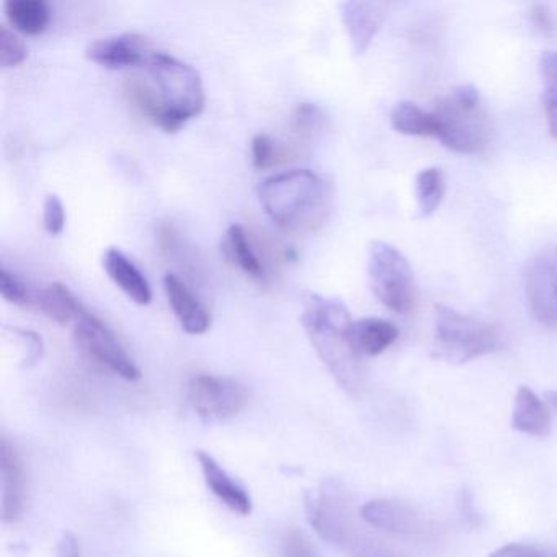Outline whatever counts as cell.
Here are the masks:
<instances>
[{"label": "cell", "instance_id": "6da1fadb", "mask_svg": "<svg viewBox=\"0 0 557 557\" xmlns=\"http://www.w3.org/2000/svg\"><path fill=\"white\" fill-rule=\"evenodd\" d=\"M350 312L341 299L325 298L318 293L302 295L301 324L335 383L351 397L364 389L363 358L350 342Z\"/></svg>", "mask_w": 557, "mask_h": 557}, {"label": "cell", "instance_id": "7a4b0ae2", "mask_svg": "<svg viewBox=\"0 0 557 557\" xmlns=\"http://www.w3.org/2000/svg\"><path fill=\"white\" fill-rule=\"evenodd\" d=\"M267 216L289 233H315L331 220L334 185L325 175L308 169L280 172L259 187Z\"/></svg>", "mask_w": 557, "mask_h": 557}, {"label": "cell", "instance_id": "3957f363", "mask_svg": "<svg viewBox=\"0 0 557 557\" xmlns=\"http://www.w3.org/2000/svg\"><path fill=\"white\" fill-rule=\"evenodd\" d=\"M149 84L156 110L151 122L165 133H177L205 109V86L200 73L172 54L156 51L148 63Z\"/></svg>", "mask_w": 557, "mask_h": 557}, {"label": "cell", "instance_id": "277c9868", "mask_svg": "<svg viewBox=\"0 0 557 557\" xmlns=\"http://www.w3.org/2000/svg\"><path fill=\"white\" fill-rule=\"evenodd\" d=\"M436 139L456 154H481L491 145V120L474 86L458 87L432 110Z\"/></svg>", "mask_w": 557, "mask_h": 557}, {"label": "cell", "instance_id": "5b68a950", "mask_svg": "<svg viewBox=\"0 0 557 557\" xmlns=\"http://www.w3.org/2000/svg\"><path fill=\"white\" fill-rule=\"evenodd\" d=\"M500 334L494 325L453 308L436 306L432 354L453 364L468 363L497 350Z\"/></svg>", "mask_w": 557, "mask_h": 557}, {"label": "cell", "instance_id": "8992f818", "mask_svg": "<svg viewBox=\"0 0 557 557\" xmlns=\"http://www.w3.org/2000/svg\"><path fill=\"white\" fill-rule=\"evenodd\" d=\"M368 276L381 305L397 314L413 311L417 302L416 280L409 260L399 249L383 240L371 243Z\"/></svg>", "mask_w": 557, "mask_h": 557}, {"label": "cell", "instance_id": "52a82bcc", "mask_svg": "<svg viewBox=\"0 0 557 557\" xmlns=\"http://www.w3.org/2000/svg\"><path fill=\"white\" fill-rule=\"evenodd\" d=\"M306 511L319 536L335 546H347L355 534L354 498L344 482L325 479L318 494H306Z\"/></svg>", "mask_w": 557, "mask_h": 557}, {"label": "cell", "instance_id": "ba28073f", "mask_svg": "<svg viewBox=\"0 0 557 557\" xmlns=\"http://www.w3.org/2000/svg\"><path fill=\"white\" fill-rule=\"evenodd\" d=\"M249 394L231 377L197 374L188 383V403L207 423H221L236 417L247 406Z\"/></svg>", "mask_w": 557, "mask_h": 557}, {"label": "cell", "instance_id": "9c48e42d", "mask_svg": "<svg viewBox=\"0 0 557 557\" xmlns=\"http://www.w3.org/2000/svg\"><path fill=\"white\" fill-rule=\"evenodd\" d=\"M74 337L87 355L123 380L138 381L141 377V370L129 357L119 337L110 331L109 325L103 324V321L87 309L77 318Z\"/></svg>", "mask_w": 557, "mask_h": 557}, {"label": "cell", "instance_id": "30bf717a", "mask_svg": "<svg viewBox=\"0 0 557 557\" xmlns=\"http://www.w3.org/2000/svg\"><path fill=\"white\" fill-rule=\"evenodd\" d=\"M524 296L540 324L557 327V247L543 250L528 263Z\"/></svg>", "mask_w": 557, "mask_h": 557}, {"label": "cell", "instance_id": "8fae6325", "mask_svg": "<svg viewBox=\"0 0 557 557\" xmlns=\"http://www.w3.org/2000/svg\"><path fill=\"white\" fill-rule=\"evenodd\" d=\"M151 41L138 34L100 38L87 47L86 58L107 70L143 66L154 54Z\"/></svg>", "mask_w": 557, "mask_h": 557}, {"label": "cell", "instance_id": "7c38bea8", "mask_svg": "<svg viewBox=\"0 0 557 557\" xmlns=\"http://www.w3.org/2000/svg\"><path fill=\"white\" fill-rule=\"evenodd\" d=\"M0 484H2V521L14 523L27 507V471L24 458L14 445L2 440L0 445Z\"/></svg>", "mask_w": 557, "mask_h": 557}, {"label": "cell", "instance_id": "4fadbf2b", "mask_svg": "<svg viewBox=\"0 0 557 557\" xmlns=\"http://www.w3.org/2000/svg\"><path fill=\"white\" fill-rule=\"evenodd\" d=\"M387 4L350 0L341 5V17L357 54H363L386 21Z\"/></svg>", "mask_w": 557, "mask_h": 557}, {"label": "cell", "instance_id": "5bb4252c", "mask_svg": "<svg viewBox=\"0 0 557 557\" xmlns=\"http://www.w3.org/2000/svg\"><path fill=\"white\" fill-rule=\"evenodd\" d=\"M164 289L172 312L187 334L201 335L210 331L211 314L207 306L194 295L187 283L174 273L164 276Z\"/></svg>", "mask_w": 557, "mask_h": 557}, {"label": "cell", "instance_id": "9a60e30c", "mask_svg": "<svg viewBox=\"0 0 557 557\" xmlns=\"http://www.w3.org/2000/svg\"><path fill=\"white\" fill-rule=\"evenodd\" d=\"M103 269L109 278L139 306L152 301V289L145 273L119 247H109L103 253Z\"/></svg>", "mask_w": 557, "mask_h": 557}, {"label": "cell", "instance_id": "2e32d148", "mask_svg": "<svg viewBox=\"0 0 557 557\" xmlns=\"http://www.w3.org/2000/svg\"><path fill=\"white\" fill-rule=\"evenodd\" d=\"M361 518L370 527L393 534H413L419 531L420 517L412 507L389 498L367 502L360 508Z\"/></svg>", "mask_w": 557, "mask_h": 557}, {"label": "cell", "instance_id": "e0dca14e", "mask_svg": "<svg viewBox=\"0 0 557 557\" xmlns=\"http://www.w3.org/2000/svg\"><path fill=\"white\" fill-rule=\"evenodd\" d=\"M195 456L200 462L208 488L234 513L244 515V517L252 513V498L247 494L246 488L237 484L210 453L197 451Z\"/></svg>", "mask_w": 557, "mask_h": 557}, {"label": "cell", "instance_id": "ac0fdd59", "mask_svg": "<svg viewBox=\"0 0 557 557\" xmlns=\"http://www.w3.org/2000/svg\"><path fill=\"white\" fill-rule=\"evenodd\" d=\"M511 429L544 438L553 430V419L546 404L530 387H518L511 410Z\"/></svg>", "mask_w": 557, "mask_h": 557}, {"label": "cell", "instance_id": "d6986e66", "mask_svg": "<svg viewBox=\"0 0 557 557\" xmlns=\"http://www.w3.org/2000/svg\"><path fill=\"white\" fill-rule=\"evenodd\" d=\"M28 309L41 312V314L61 325L77 321V318L86 311L76 295L61 283H51V285L44 286V288L34 289L30 308Z\"/></svg>", "mask_w": 557, "mask_h": 557}, {"label": "cell", "instance_id": "ffe728a7", "mask_svg": "<svg viewBox=\"0 0 557 557\" xmlns=\"http://www.w3.org/2000/svg\"><path fill=\"white\" fill-rule=\"evenodd\" d=\"M399 337L393 322L380 318H364L350 325V342L354 350L364 357H377L386 351Z\"/></svg>", "mask_w": 557, "mask_h": 557}, {"label": "cell", "instance_id": "44dd1931", "mask_svg": "<svg viewBox=\"0 0 557 557\" xmlns=\"http://www.w3.org/2000/svg\"><path fill=\"white\" fill-rule=\"evenodd\" d=\"M223 253L231 265L236 267L250 278H265L262 260L257 256L246 227L240 224L227 227L226 234H224Z\"/></svg>", "mask_w": 557, "mask_h": 557}, {"label": "cell", "instance_id": "7402d4cb", "mask_svg": "<svg viewBox=\"0 0 557 557\" xmlns=\"http://www.w3.org/2000/svg\"><path fill=\"white\" fill-rule=\"evenodd\" d=\"M4 11L14 30L28 37L44 34L51 22V9L45 0H9Z\"/></svg>", "mask_w": 557, "mask_h": 557}, {"label": "cell", "instance_id": "603a6c76", "mask_svg": "<svg viewBox=\"0 0 557 557\" xmlns=\"http://www.w3.org/2000/svg\"><path fill=\"white\" fill-rule=\"evenodd\" d=\"M391 126L406 136H432L436 138V122L433 112H425L412 102H399L391 110Z\"/></svg>", "mask_w": 557, "mask_h": 557}, {"label": "cell", "instance_id": "cb8c5ba5", "mask_svg": "<svg viewBox=\"0 0 557 557\" xmlns=\"http://www.w3.org/2000/svg\"><path fill=\"white\" fill-rule=\"evenodd\" d=\"M445 174L438 168L423 169L416 177V200L419 218H430L445 200Z\"/></svg>", "mask_w": 557, "mask_h": 557}, {"label": "cell", "instance_id": "d4e9b609", "mask_svg": "<svg viewBox=\"0 0 557 557\" xmlns=\"http://www.w3.org/2000/svg\"><path fill=\"white\" fill-rule=\"evenodd\" d=\"M540 73L543 79V103L546 112L547 128L557 139V53L546 51L540 58Z\"/></svg>", "mask_w": 557, "mask_h": 557}, {"label": "cell", "instance_id": "484cf974", "mask_svg": "<svg viewBox=\"0 0 557 557\" xmlns=\"http://www.w3.org/2000/svg\"><path fill=\"white\" fill-rule=\"evenodd\" d=\"M28 51L24 41L8 25L0 27V66L4 70L18 66L27 60Z\"/></svg>", "mask_w": 557, "mask_h": 557}, {"label": "cell", "instance_id": "4316f807", "mask_svg": "<svg viewBox=\"0 0 557 557\" xmlns=\"http://www.w3.org/2000/svg\"><path fill=\"white\" fill-rule=\"evenodd\" d=\"M0 295L11 305L21 306V308H30L32 295L34 289L25 285L17 275L9 272L5 267L0 269Z\"/></svg>", "mask_w": 557, "mask_h": 557}, {"label": "cell", "instance_id": "83f0119b", "mask_svg": "<svg viewBox=\"0 0 557 557\" xmlns=\"http://www.w3.org/2000/svg\"><path fill=\"white\" fill-rule=\"evenodd\" d=\"M345 547L350 553V557H397V554L384 546L381 541L368 536H357V534L351 536Z\"/></svg>", "mask_w": 557, "mask_h": 557}, {"label": "cell", "instance_id": "f1b7e54d", "mask_svg": "<svg viewBox=\"0 0 557 557\" xmlns=\"http://www.w3.org/2000/svg\"><path fill=\"white\" fill-rule=\"evenodd\" d=\"M44 226L51 236L63 233L66 226V210L58 195H48L44 203Z\"/></svg>", "mask_w": 557, "mask_h": 557}, {"label": "cell", "instance_id": "f546056e", "mask_svg": "<svg viewBox=\"0 0 557 557\" xmlns=\"http://www.w3.org/2000/svg\"><path fill=\"white\" fill-rule=\"evenodd\" d=\"M322 122H324V115H322L321 109L318 106H314V103H301L296 109L293 128L299 135L311 136L315 129L321 128Z\"/></svg>", "mask_w": 557, "mask_h": 557}, {"label": "cell", "instance_id": "4dcf8cb0", "mask_svg": "<svg viewBox=\"0 0 557 557\" xmlns=\"http://www.w3.org/2000/svg\"><path fill=\"white\" fill-rule=\"evenodd\" d=\"M12 334L21 341L22 347H24V367H35L44 358V338L37 332L18 327L12 329Z\"/></svg>", "mask_w": 557, "mask_h": 557}, {"label": "cell", "instance_id": "1f68e13d", "mask_svg": "<svg viewBox=\"0 0 557 557\" xmlns=\"http://www.w3.org/2000/svg\"><path fill=\"white\" fill-rule=\"evenodd\" d=\"M283 557H319L311 541L298 530L285 531L282 537Z\"/></svg>", "mask_w": 557, "mask_h": 557}, {"label": "cell", "instance_id": "d6a6232c", "mask_svg": "<svg viewBox=\"0 0 557 557\" xmlns=\"http://www.w3.org/2000/svg\"><path fill=\"white\" fill-rule=\"evenodd\" d=\"M278 149L275 141L269 135L262 133L252 139V164L253 168L263 171V169L272 168L275 164Z\"/></svg>", "mask_w": 557, "mask_h": 557}, {"label": "cell", "instance_id": "836d02e7", "mask_svg": "<svg viewBox=\"0 0 557 557\" xmlns=\"http://www.w3.org/2000/svg\"><path fill=\"white\" fill-rule=\"evenodd\" d=\"M531 22L543 35H553L556 32V21L553 11L547 5H534L531 9Z\"/></svg>", "mask_w": 557, "mask_h": 557}, {"label": "cell", "instance_id": "e575fe53", "mask_svg": "<svg viewBox=\"0 0 557 557\" xmlns=\"http://www.w3.org/2000/svg\"><path fill=\"white\" fill-rule=\"evenodd\" d=\"M487 557H544V554L528 544L511 543L492 550Z\"/></svg>", "mask_w": 557, "mask_h": 557}, {"label": "cell", "instance_id": "d590c367", "mask_svg": "<svg viewBox=\"0 0 557 557\" xmlns=\"http://www.w3.org/2000/svg\"><path fill=\"white\" fill-rule=\"evenodd\" d=\"M57 557H81V541L73 531H64L57 544Z\"/></svg>", "mask_w": 557, "mask_h": 557}, {"label": "cell", "instance_id": "8d00e7d4", "mask_svg": "<svg viewBox=\"0 0 557 557\" xmlns=\"http://www.w3.org/2000/svg\"><path fill=\"white\" fill-rule=\"evenodd\" d=\"M546 400L550 407L557 412V391H547Z\"/></svg>", "mask_w": 557, "mask_h": 557}]
</instances>
